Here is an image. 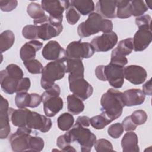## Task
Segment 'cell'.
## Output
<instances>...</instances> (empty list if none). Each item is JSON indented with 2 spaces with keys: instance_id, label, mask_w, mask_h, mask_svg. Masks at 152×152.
<instances>
[{
  "instance_id": "cell-43",
  "label": "cell",
  "mask_w": 152,
  "mask_h": 152,
  "mask_svg": "<svg viewBox=\"0 0 152 152\" xmlns=\"http://www.w3.org/2000/svg\"><path fill=\"white\" fill-rule=\"evenodd\" d=\"M124 128L121 123H115L109 126L107 129V133L112 138L116 139L121 136L124 132Z\"/></svg>"
},
{
  "instance_id": "cell-50",
  "label": "cell",
  "mask_w": 152,
  "mask_h": 152,
  "mask_svg": "<svg viewBox=\"0 0 152 152\" xmlns=\"http://www.w3.org/2000/svg\"><path fill=\"white\" fill-rule=\"evenodd\" d=\"M142 92L145 95H151V80L150 79L142 86Z\"/></svg>"
},
{
  "instance_id": "cell-33",
  "label": "cell",
  "mask_w": 152,
  "mask_h": 152,
  "mask_svg": "<svg viewBox=\"0 0 152 152\" xmlns=\"http://www.w3.org/2000/svg\"><path fill=\"white\" fill-rule=\"evenodd\" d=\"M15 103L18 108L30 107L31 103V94L27 92L17 93L15 97Z\"/></svg>"
},
{
  "instance_id": "cell-8",
  "label": "cell",
  "mask_w": 152,
  "mask_h": 152,
  "mask_svg": "<svg viewBox=\"0 0 152 152\" xmlns=\"http://www.w3.org/2000/svg\"><path fill=\"white\" fill-rule=\"evenodd\" d=\"M32 129L25 126L18 127L16 132L10 136V142L12 151L21 152L28 151L29 138Z\"/></svg>"
},
{
  "instance_id": "cell-31",
  "label": "cell",
  "mask_w": 152,
  "mask_h": 152,
  "mask_svg": "<svg viewBox=\"0 0 152 152\" xmlns=\"http://www.w3.org/2000/svg\"><path fill=\"white\" fill-rule=\"evenodd\" d=\"M130 5L132 15L137 17L142 15L148 9L145 2L141 0L130 1Z\"/></svg>"
},
{
  "instance_id": "cell-26",
  "label": "cell",
  "mask_w": 152,
  "mask_h": 152,
  "mask_svg": "<svg viewBox=\"0 0 152 152\" xmlns=\"http://www.w3.org/2000/svg\"><path fill=\"white\" fill-rule=\"evenodd\" d=\"M68 111L73 115H78L83 112L84 109V104L83 100L73 94H69L66 98Z\"/></svg>"
},
{
  "instance_id": "cell-2",
  "label": "cell",
  "mask_w": 152,
  "mask_h": 152,
  "mask_svg": "<svg viewBox=\"0 0 152 152\" xmlns=\"http://www.w3.org/2000/svg\"><path fill=\"white\" fill-rule=\"evenodd\" d=\"M112 29L113 23L111 20L104 18L97 12H92L85 21L78 25L77 33L83 38L89 37L99 31L103 33H110L112 31Z\"/></svg>"
},
{
  "instance_id": "cell-34",
  "label": "cell",
  "mask_w": 152,
  "mask_h": 152,
  "mask_svg": "<svg viewBox=\"0 0 152 152\" xmlns=\"http://www.w3.org/2000/svg\"><path fill=\"white\" fill-rule=\"evenodd\" d=\"M90 125L96 129H102L112 121L103 114L93 116L90 119Z\"/></svg>"
},
{
  "instance_id": "cell-19",
  "label": "cell",
  "mask_w": 152,
  "mask_h": 152,
  "mask_svg": "<svg viewBox=\"0 0 152 152\" xmlns=\"http://www.w3.org/2000/svg\"><path fill=\"white\" fill-rule=\"evenodd\" d=\"M116 2L117 1L99 0L96 5V12L104 18H116Z\"/></svg>"
},
{
  "instance_id": "cell-42",
  "label": "cell",
  "mask_w": 152,
  "mask_h": 152,
  "mask_svg": "<svg viewBox=\"0 0 152 152\" xmlns=\"http://www.w3.org/2000/svg\"><path fill=\"white\" fill-rule=\"evenodd\" d=\"M151 17L149 15H142L135 18V24L139 29L151 30Z\"/></svg>"
},
{
  "instance_id": "cell-12",
  "label": "cell",
  "mask_w": 152,
  "mask_h": 152,
  "mask_svg": "<svg viewBox=\"0 0 152 152\" xmlns=\"http://www.w3.org/2000/svg\"><path fill=\"white\" fill-rule=\"evenodd\" d=\"M118 37L114 31L103 33L101 36H96L91 41V45L96 52H107L114 48L118 42Z\"/></svg>"
},
{
  "instance_id": "cell-36",
  "label": "cell",
  "mask_w": 152,
  "mask_h": 152,
  "mask_svg": "<svg viewBox=\"0 0 152 152\" xmlns=\"http://www.w3.org/2000/svg\"><path fill=\"white\" fill-rule=\"evenodd\" d=\"M23 64L30 73L33 74H42L43 67L39 61L34 59L32 60L24 61L23 62Z\"/></svg>"
},
{
  "instance_id": "cell-9",
  "label": "cell",
  "mask_w": 152,
  "mask_h": 152,
  "mask_svg": "<svg viewBox=\"0 0 152 152\" xmlns=\"http://www.w3.org/2000/svg\"><path fill=\"white\" fill-rule=\"evenodd\" d=\"M70 91L83 101L88 99L93 93L92 86L83 77L68 76Z\"/></svg>"
},
{
  "instance_id": "cell-24",
  "label": "cell",
  "mask_w": 152,
  "mask_h": 152,
  "mask_svg": "<svg viewBox=\"0 0 152 152\" xmlns=\"http://www.w3.org/2000/svg\"><path fill=\"white\" fill-rule=\"evenodd\" d=\"M66 72L68 76L73 77H84V68L82 60L79 59L66 58Z\"/></svg>"
},
{
  "instance_id": "cell-13",
  "label": "cell",
  "mask_w": 152,
  "mask_h": 152,
  "mask_svg": "<svg viewBox=\"0 0 152 152\" xmlns=\"http://www.w3.org/2000/svg\"><path fill=\"white\" fill-rule=\"evenodd\" d=\"M52 125V122L50 119L30 110L27 119L26 126L27 127L45 133L50 129Z\"/></svg>"
},
{
  "instance_id": "cell-15",
  "label": "cell",
  "mask_w": 152,
  "mask_h": 152,
  "mask_svg": "<svg viewBox=\"0 0 152 152\" xmlns=\"http://www.w3.org/2000/svg\"><path fill=\"white\" fill-rule=\"evenodd\" d=\"M124 78L135 85L142 84L146 80L147 73L145 69L139 65H131L124 68Z\"/></svg>"
},
{
  "instance_id": "cell-29",
  "label": "cell",
  "mask_w": 152,
  "mask_h": 152,
  "mask_svg": "<svg viewBox=\"0 0 152 152\" xmlns=\"http://www.w3.org/2000/svg\"><path fill=\"white\" fill-rule=\"evenodd\" d=\"M74 118L71 113L65 112L61 114L57 119L59 129L62 131H68L73 126Z\"/></svg>"
},
{
  "instance_id": "cell-17",
  "label": "cell",
  "mask_w": 152,
  "mask_h": 152,
  "mask_svg": "<svg viewBox=\"0 0 152 152\" xmlns=\"http://www.w3.org/2000/svg\"><path fill=\"white\" fill-rule=\"evenodd\" d=\"M132 39L134 51H143L148 48L151 42V31L147 29H138Z\"/></svg>"
},
{
  "instance_id": "cell-5",
  "label": "cell",
  "mask_w": 152,
  "mask_h": 152,
  "mask_svg": "<svg viewBox=\"0 0 152 152\" xmlns=\"http://www.w3.org/2000/svg\"><path fill=\"white\" fill-rule=\"evenodd\" d=\"M66 133L72 142L79 143L82 152L91 151L96 141V136L88 128L76 123Z\"/></svg>"
},
{
  "instance_id": "cell-25",
  "label": "cell",
  "mask_w": 152,
  "mask_h": 152,
  "mask_svg": "<svg viewBox=\"0 0 152 152\" xmlns=\"http://www.w3.org/2000/svg\"><path fill=\"white\" fill-rule=\"evenodd\" d=\"M70 5L83 15L90 14L95 9L94 3L91 0H73L70 1Z\"/></svg>"
},
{
  "instance_id": "cell-38",
  "label": "cell",
  "mask_w": 152,
  "mask_h": 152,
  "mask_svg": "<svg viewBox=\"0 0 152 152\" xmlns=\"http://www.w3.org/2000/svg\"><path fill=\"white\" fill-rule=\"evenodd\" d=\"M94 149L97 152L113 151V145L112 143L106 139L100 138L96 140L94 145Z\"/></svg>"
},
{
  "instance_id": "cell-27",
  "label": "cell",
  "mask_w": 152,
  "mask_h": 152,
  "mask_svg": "<svg viewBox=\"0 0 152 152\" xmlns=\"http://www.w3.org/2000/svg\"><path fill=\"white\" fill-rule=\"evenodd\" d=\"M15 36L14 33L10 30H5L0 35V50L3 53L10 49L14 45Z\"/></svg>"
},
{
  "instance_id": "cell-41",
  "label": "cell",
  "mask_w": 152,
  "mask_h": 152,
  "mask_svg": "<svg viewBox=\"0 0 152 152\" xmlns=\"http://www.w3.org/2000/svg\"><path fill=\"white\" fill-rule=\"evenodd\" d=\"M5 71L9 75L15 78L17 80H20L23 78L24 73L23 70L19 66L16 64H11L7 65L5 68Z\"/></svg>"
},
{
  "instance_id": "cell-35",
  "label": "cell",
  "mask_w": 152,
  "mask_h": 152,
  "mask_svg": "<svg viewBox=\"0 0 152 152\" xmlns=\"http://www.w3.org/2000/svg\"><path fill=\"white\" fill-rule=\"evenodd\" d=\"M71 141L66 132L65 134L60 135L56 140V145L64 151H76V150L70 145Z\"/></svg>"
},
{
  "instance_id": "cell-22",
  "label": "cell",
  "mask_w": 152,
  "mask_h": 152,
  "mask_svg": "<svg viewBox=\"0 0 152 152\" xmlns=\"http://www.w3.org/2000/svg\"><path fill=\"white\" fill-rule=\"evenodd\" d=\"M30 110L27 108H18L15 109L12 107L9 108L10 119L13 125L21 127L27 125V119Z\"/></svg>"
},
{
  "instance_id": "cell-11",
  "label": "cell",
  "mask_w": 152,
  "mask_h": 152,
  "mask_svg": "<svg viewBox=\"0 0 152 152\" xmlns=\"http://www.w3.org/2000/svg\"><path fill=\"white\" fill-rule=\"evenodd\" d=\"M45 114L48 117L55 116L64 106V102L59 96L44 91L41 95Z\"/></svg>"
},
{
  "instance_id": "cell-28",
  "label": "cell",
  "mask_w": 152,
  "mask_h": 152,
  "mask_svg": "<svg viewBox=\"0 0 152 152\" xmlns=\"http://www.w3.org/2000/svg\"><path fill=\"white\" fill-rule=\"evenodd\" d=\"M132 16L130 1H117L116 17L119 18H127Z\"/></svg>"
},
{
  "instance_id": "cell-46",
  "label": "cell",
  "mask_w": 152,
  "mask_h": 152,
  "mask_svg": "<svg viewBox=\"0 0 152 152\" xmlns=\"http://www.w3.org/2000/svg\"><path fill=\"white\" fill-rule=\"evenodd\" d=\"M18 4V1L16 0L10 1H0V8L2 11L10 12L15 9Z\"/></svg>"
},
{
  "instance_id": "cell-16",
  "label": "cell",
  "mask_w": 152,
  "mask_h": 152,
  "mask_svg": "<svg viewBox=\"0 0 152 152\" xmlns=\"http://www.w3.org/2000/svg\"><path fill=\"white\" fill-rule=\"evenodd\" d=\"M0 104V138L5 139L9 135L11 128L10 125L9 116V103L8 100L2 96H1Z\"/></svg>"
},
{
  "instance_id": "cell-21",
  "label": "cell",
  "mask_w": 152,
  "mask_h": 152,
  "mask_svg": "<svg viewBox=\"0 0 152 152\" xmlns=\"http://www.w3.org/2000/svg\"><path fill=\"white\" fill-rule=\"evenodd\" d=\"M121 145L124 152H138V138L133 131H128L121 140Z\"/></svg>"
},
{
  "instance_id": "cell-32",
  "label": "cell",
  "mask_w": 152,
  "mask_h": 152,
  "mask_svg": "<svg viewBox=\"0 0 152 152\" xmlns=\"http://www.w3.org/2000/svg\"><path fill=\"white\" fill-rule=\"evenodd\" d=\"M27 12L28 15L34 20L41 18L45 15V11L41 5L36 2H31L28 5Z\"/></svg>"
},
{
  "instance_id": "cell-47",
  "label": "cell",
  "mask_w": 152,
  "mask_h": 152,
  "mask_svg": "<svg viewBox=\"0 0 152 152\" xmlns=\"http://www.w3.org/2000/svg\"><path fill=\"white\" fill-rule=\"evenodd\" d=\"M31 86V82L29 78L24 77L19 80L17 90L16 93H23V92H27V91L30 89Z\"/></svg>"
},
{
  "instance_id": "cell-45",
  "label": "cell",
  "mask_w": 152,
  "mask_h": 152,
  "mask_svg": "<svg viewBox=\"0 0 152 152\" xmlns=\"http://www.w3.org/2000/svg\"><path fill=\"white\" fill-rule=\"evenodd\" d=\"M110 63L124 66L128 63V59L126 56L121 55L115 49L112 51Z\"/></svg>"
},
{
  "instance_id": "cell-30",
  "label": "cell",
  "mask_w": 152,
  "mask_h": 152,
  "mask_svg": "<svg viewBox=\"0 0 152 152\" xmlns=\"http://www.w3.org/2000/svg\"><path fill=\"white\" fill-rule=\"evenodd\" d=\"M115 49L118 53L123 56H126L129 55L134 49L133 39L129 37L119 41L118 46Z\"/></svg>"
},
{
  "instance_id": "cell-1",
  "label": "cell",
  "mask_w": 152,
  "mask_h": 152,
  "mask_svg": "<svg viewBox=\"0 0 152 152\" xmlns=\"http://www.w3.org/2000/svg\"><path fill=\"white\" fill-rule=\"evenodd\" d=\"M102 113L112 121L119 118L125 106L122 93L114 88H109L103 93L100 99Z\"/></svg>"
},
{
  "instance_id": "cell-23",
  "label": "cell",
  "mask_w": 152,
  "mask_h": 152,
  "mask_svg": "<svg viewBox=\"0 0 152 152\" xmlns=\"http://www.w3.org/2000/svg\"><path fill=\"white\" fill-rule=\"evenodd\" d=\"M18 81V80L9 75L5 69L0 72L1 87L4 93L8 94H12L16 93Z\"/></svg>"
},
{
  "instance_id": "cell-44",
  "label": "cell",
  "mask_w": 152,
  "mask_h": 152,
  "mask_svg": "<svg viewBox=\"0 0 152 152\" xmlns=\"http://www.w3.org/2000/svg\"><path fill=\"white\" fill-rule=\"evenodd\" d=\"M131 118L137 125H140L144 124L147 121V115L144 110H137L131 114Z\"/></svg>"
},
{
  "instance_id": "cell-39",
  "label": "cell",
  "mask_w": 152,
  "mask_h": 152,
  "mask_svg": "<svg viewBox=\"0 0 152 152\" xmlns=\"http://www.w3.org/2000/svg\"><path fill=\"white\" fill-rule=\"evenodd\" d=\"M65 14L66 21L71 25L75 24L80 18V14L71 5L67 8Z\"/></svg>"
},
{
  "instance_id": "cell-18",
  "label": "cell",
  "mask_w": 152,
  "mask_h": 152,
  "mask_svg": "<svg viewBox=\"0 0 152 152\" xmlns=\"http://www.w3.org/2000/svg\"><path fill=\"white\" fill-rule=\"evenodd\" d=\"M145 99V95L139 88H132L122 93V100L125 106H133L142 104Z\"/></svg>"
},
{
  "instance_id": "cell-37",
  "label": "cell",
  "mask_w": 152,
  "mask_h": 152,
  "mask_svg": "<svg viewBox=\"0 0 152 152\" xmlns=\"http://www.w3.org/2000/svg\"><path fill=\"white\" fill-rule=\"evenodd\" d=\"M45 142L43 140L37 136H30L29 138V148L30 151H41L44 147Z\"/></svg>"
},
{
  "instance_id": "cell-48",
  "label": "cell",
  "mask_w": 152,
  "mask_h": 152,
  "mask_svg": "<svg viewBox=\"0 0 152 152\" xmlns=\"http://www.w3.org/2000/svg\"><path fill=\"white\" fill-rule=\"evenodd\" d=\"M122 125L125 131H132L136 129L137 125L132 121L131 116L125 117L122 122Z\"/></svg>"
},
{
  "instance_id": "cell-49",
  "label": "cell",
  "mask_w": 152,
  "mask_h": 152,
  "mask_svg": "<svg viewBox=\"0 0 152 152\" xmlns=\"http://www.w3.org/2000/svg\"><path fill=\"white\" fill-rule=\"evenodd\" d=\"M90 118L86 116H81L77 118L76 121V124H78L84 127H88L90 125Z\"/></svg>"
},
{
  "instance_id": "cell-14",
  "label": "cell",
  "mask_w": 152,
  "mask_h": 152,
  "mask_svg": "<svg viewBox=\"0 0 152 152\" xmlns=\"http://www.w3.org/2000/svg\"><path fill=\"white\" fill-rule=\"evenodd\" d=\"M42 55L48 61L66 59V51L56 40L48 42L43 47Z\"/></svg>"
},
{
  "instance_id": "cell-20",
  "label": "cell",
  "mask_w": 152,
  "mask_h": 152,
  "mask_svg": "<svg viewBox=\"0 0 152 152\" xmlns=\"http://www.w3.org/2000/svg\"><path fill=\"white\" fill-rule=\"evenodd\" d=\"M43 47V43L39 40H33L26 42L22 46L20 50L21 59L24 62L35 59L36 52Z\"/></svg>"
},
{
  "instance_id": "cell-4",
  "label": "cell",
  "mask_w": 152,
  "mask_h": 152,
  "mask_svg": "<svg viewBox=\"0 0 152 152\" xmlns=\"http://www.w3.org/2000/svg\"><path fill=\"white\" fill-rule=\"evenodd\" d=\"M66 59L53 61L47 64L42 72L40 84L45 90L50 88L57 80L62 79L66 73Z\"/></svg>"
},
{
  "instance_id": "cell-3",
  "label": "cell",
  "mask_w": 152,
  "mask_h": 152,
  "mask_svg": "<svg viewBox=\"0 0 152 152\" xmlns=\"http://www.w3.org/2000/svg\"><path fill=\"white\" fill-rule=\"evenodd\" d=\"M96 77L109 84L115 88H120L124 83V66L109 63L107 65H100L95 69Z\"/></svg>"
},
{
  "instance_id": "cell-10",
  "label": "cell",
  "mask_w": 152,
  "mask_h": 152,
  "mask_svg": "<svg viewBox=\"0 0 152 152\" xmlns=\"http://www.w3.org/2000/svg\"><path fill=\"white\" fill-rule=\"evenodd\" d=\"M41 6L44 11L49 13L50 18L62 23L63 12L70 6V1L43 0L41 1Z\"/></svg>"
},
{
  "instance_id": "cell-6",
  "label": "cell",
  "mask_w": 152,
  "mask_h": 152,
  "mask_svg": "<svg viewBox=\"0 0 152 152\" xmlns=\"http://www.w3.org/2000/svg\"><path fill=\"white\" fill-rule=\"evenodd\" d=\"M33 23L37 28L38 39L43 40H48L56 37L63 30L61 22L53 20L46 15L41 18L33 20Z\"/></svg>"
},
{
  "instance_id": "cell-7",
  "label": "cell",
  "mask_w": 152,
  "mask_h": 152,
  "mask_svg": "<svg viewBox=\"0 0 152 152\" xmlns=\"http://www.w3.org/2000/svg\"><path fill=\"white\" fill-rule=\"evenodd\" d=\"M66 51V58L70 59H88L94 53L95 50L91 43L82 42L80 39L78 41H73L67 46Z\"/></svg>"
},
{
  "instance_id": "cell-40",
  "label": "cell",
  "mask_w": 152,
  "mask_h": 152,
  "mask_svg": "<svg viewBox=\"0 0 152 152\" xmlns=\"http://www.w3.org/2000/svg\"><path fill=\"white\" fill-rule=\"evenodd\" d=\"M22 35L26 39L29 40H35L38 39L37 28L35 25H26L23 28Z\"/></svg>"
}]
</instances>
